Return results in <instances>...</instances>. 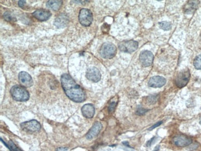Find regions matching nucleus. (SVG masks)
Wrapping results in <instances>:
<instances>
[{
  "label": "nucleus",
  "instance_id": "1",
  "mask_svg": "<svg viewBox=\"0 0 201 151\" xmlns=\"http://www.w3.org/2000/svg\"><path fill=\"white\" fill-rule=\"evenodd\" d=\"M61 85L67 97L75 102L81 103L86 99V95L81 87L78 85L68 74H64L61 78Z\"/></svg>",
  "mask_w": 201,
  "mask_h": 151
},
{
  "label": "nucleus",
  "instance_id": "2",
  "mask_svg": "<svg viewBox=\"0 0 201 151\" xmlns=\"http://www.w3.org/2000/svg\"><path fill=\"white\" fill-rule=\"evenodd\" d=\"M11 94L14 100L18 102H26L29 99V93L21 86L16 85L11 89Z\"/></svg>",
  "mask_w": 201,
  "mask_h": 151
},
{
  "label": "nucleus",
  "instance_id": "3",
  "mask_svg": "<svg viewBox=\"0 0 201 151\" xmlns=\"http://www.w3.org/2000/svg\"><path fill=\"white\" fill-rule=\"evenodd\" d=\"M117 49L116 46L110 42H106L102 44L100 49V54L102 58L105 59H111L113 58L116 54Z\"/></svg>",
  "mask_w": 201,
  "mask_h": 151
},
{
  "label": "nucleus",
  "instance_id": "4",
  "mask_svg": "<svg viewBox=\"0 0 201 151\" xmlns=\"http://www.w3.org/2000/svg\"><path fill=\"white\" fill-rule=\"evenodd\" d=\"M190 78V73L188 69L178 72L175 78V84L177 87L181 88L187 85Z\"/></svg>",
  "mask_w": 201,
  "mask_h": 151
},
{
  "label": "nucleus",
  "instance_id": "5",
  "mask_svg": "<svg viewBox=\"0 0 201 151\" xmlns=\"http://www.w3.org/2000/svg\"><path fill=\"white\" fill-rule=\"evenodd\" d=\"M79 23L83 26H89L93 21V15L91 10L88 9H82L79 15Z\"/></svg>",
  "mask_w": 201,
  "mask_h": 151
},
{
  "label": "nucleus",
  "instance_id": "6",
  "mask_svg": "<svg viewBox=\"0 0 201 151\" xmlns=\"http://www.w3.org/2000/svg\"><path fill=\"white\" fill-rule=\"evenodd\" d=\"M138 46V42L136 41L128 40L121 42L118 45V48L121 52L131 53L135 52L137 49Z\"/></svg>",
  "mask_w": 201,
  "mask_h": 151
},
{
  "label": "nucleus",
  "instance_id": "7",
  "mask_svg": "<svg viewBox=\"0 0 201 151\" xmlns=\"http://www.w3.org/2000/svg\"><path fill=\"white\" fill-rule=\"evenodd\" d=\"M20 127L26 132L35 133L40 131L41 125L37 120H30L22 123L20 124Z\"/></svg>",
  "mask_w": 201,
  "mask_h": 151
},
{
  "label": "nucleus",
  "instance_id": "8",
  "mask_svg": "<svg viewBox=\"0 0 201 151\" xmlns=\"http://www.w3.org/2000/svg\"><path fill=\"white\" fill-rule=\"evenodd\" d=\"M154 54L151 52L145 50L141 53L139 60L144 67H149L152 65L154 61Z\"/></svg>",
  "mask_w": 201,
  "mask_h": 151
},
{
  "label": "nucleus",
  "instance_id": "9",
  "mask_svg": "<svg viewBox=\"0 0 201 151\" xmlns=\"http://www.w3.org/2000/svg\"><path fill=\"white\" fill-rule=\"evenodd\" d=\"M101 73L99 69L95 67H91L87 69L86 78L93 82H97L101 79Z\"/></svg>",
  "mask_w": 201,
  "mask_h": 151
},
{
  "label": "nucleus",
  "instance_id": "10",
  "mask_svg": "<svg viewBox=\"0 0 201 151\" xmlns=\"http://www.w3.org/2000/svg\"><path fill=\"white\" fill-rule=\"evenodd\" d=\"M19 83L22 87H30L33 84V79L31 76L26 72L22 71L19 74L18 76Z\"/></svg>",
  "mask_w": 201,
  "mask_h": 151
},
{
  "label": "nucleus",
  "instance_id": "11",
  "mask_svg": "<svg viewBox=\"0 0 201 151\" xmlns=\"http://www.w3.org/2000/svg\"><path fill=\"white\" fill-rule=\"evenodd\" d=\"M192 139L188 136L183 135H179L175 136L173 139L175 145L178 147H186L190 145L192 143Z\"/></svg>",
  "mask_w": 201,
  "mask_h": 151
},
{
  "label": "nucleus",
  "instance_id": "12",
  "mask_svg": "<svg viewBox=\"0 0 201 151\" xmlns=\"http://www.w3.org/2000/svg\"><path fill=\"white\" fill-rule=\"evenodd\" d=\"M102 129V125L100 121H96L93 125L92 127L89 130L86 135V138L89 140H91L95 137L97 136V135L100 132L101 129Z\"/></svg>",
  "mask_w": 201,
  "mask_h": 151
},
{
  "label": "nucleus",
  "instance_id": "13",
  "mask_svg": "<svg viewBox=\"0 0 201 151\" xmlns=\"http://www.w3.org/2000/svg\"><path fill=\"white\" fill-rule=\"evenodd\" d=\"M166 79L163 77L159 76H155L152 77L149 82L148 86L150 87L154 88H158L162 87L166 84Z\"/></svg>",
  "mask_w": 201,
  "mask_h": 151
},
{
  "label": "nucleus",
  "instance_id": "14",
  "mask_svg": "<svg viewBox=\"0 0 201 151\" xmlns=\"http://www.w3.org/2000/svg\"><path fill=\"white\" fill-rule=\"evenodd\" d=\"M32 15L37 19L40 20V21H45V20H47L51 17L52 13L50 12V11L48 10L39 9L34 11Z\"/></svg>",
  "mask_w": 201,
  "mask_h": 151
},
{
  "label": "nucleus",
  "instance_id": "15",
  "mask_svg": "<svg viewBox=\"0 0 201 151\" xmlns=\"http://www.w3.org/2000/svg\"><path fill=\"white\" fill-rule=\"evenodd\" d=\"M69 23V17L66 13L60 15L54 20V25L58 28H63L67 25Z\"/></svg>",
  "mask_w": 201,
  "mask_h": 151
},
{
  "label": "nucleus",
  "instance_id": "16",
  "mask_svg": "<svg viewBox=\"0 0 201 151\" xmlns=\"http://www.w3.org/2000/svg\"><path fill=\"white\" fill-rule=\"evenodd\" d=\"M81 111L83 116L87 118H92L95 115V108L91 104L84 105L82 107Z\"/></svg>",
  "mask_w": 201,
  "mask_h": 151
},
{
  "label": "nucleus",
  "instance_id": "17",
  "mask_svg": "<svg viewBox=\"0 0 201 151\" xmlns=\"http://www.w3.org/2000/svg\"><path fill=\"white\" fill-rule=\"evenodd\" d=\"M62 4H63V1L58 0V1H48L46 3V6L48 8H50L54 11H58L60 9Z\"/></svg>",
  "mask_w": 201,
  "mask_h": 151
},
{
  "label": "nucleus",
  "instance_id": "18",
  "mask_svg": "<svg viewBox=\"0 0 201 151\" xmlns=\"http://www.w3.org/2000/svg\"><path fill=\"white\" fill-rule=\"evenodd\" d=\"M159 27H160V29L164 30H169L171 28V24L169 22L163 21L159 23Z\"/></svg>",
  "mask_w": 201,
  "mask_h": 151
},
{
  "label": "nucleus",
  "instance_id": "19",
  "mask_svg": "<svg viewBox=\"0 0 201 151\" xmlns=\"http://www.w3.org/2000/svg\"><path fill=\"white\" fill-rule=\"evenodd\" d=\"M194 66L197 70H201V54L197 56L194 60Z\"/></svg>",
  "mask_w": 201,
  "mask_h": 151
},
{
  "label": "nucleus",
  "instance_id": "20",
  "mask_svg": "<svg viewBox=\"0 0 201 151\" xmlns=\"http://www.w3.org/2000/svg\"><path fill=\"white\" fill-rule=\"evenodd\" d=\"M3 16H4V18L7 20V21H16V19L15 17H13L11 15V14L9 12H6L4 14Z\"/></svg>",
  "mask_w": 201,
  "mask_h": 151
},
{
  "label": "nucleus",
  "instance_id": "21",
  "mask_svg": "<svg viewBox=\"0 0 201 151\" xmlns=\"http://www.w3.org/2000/svg\"><path fill=\"white\" fill-rule=\"evenodd\" d=\"M9 146L10 148V150L12 151H22L20 149H19L16 145L15 144L11 141L9 142Z\"/></svg>",
  "mask_w": 201,
  "mask_h": 151
},
{
  "label": "nucleus",
  "instance_id": "22",
  "mask_svg": "<svg viewBox=\"0 0 201 151\" xmlns=\"http://www.w3.org/2000/svg\"><path fill=\"white\" fill-rule=\"evenodd\" d=\"M147 112V110L144 109V108H143L142 107H139V108L137 109V110L136 112V114L139 115H143L145 113H146Z\"/></svg>",
  "mask_w": 201,
  "mask_h": 151
},
{
  "label": "nucleus",
  "instance_id": "23",
  "mask_svg": "<svg viewBox=\"0 0 201 151\" xmlns=\"http://www.w3.org/2000/svg\"><path fill=\"white\" fill-rule=\"evenodd\" d=\"M116 102H112V103H111L110 105H109V107H108V110L110 113H112V112H113L114 110H115V109L116 108Z\"/></svg>",
  "mask_w": 201,
  "mask_h": 151
},
{
  "label": "nucleus",
  "instance_id": "24",
  "mask_svg": "<svg viewBox=\"0 0 201 151\" xmlns=\"http://www.w3.org/2000/svg\"><path fill=\"white\" fill-rule=\"evenodd\" d=\"M162 121H160V122H158V123H157L155 125H154L152 126V127H150V128L149 129V131H150V130H152V129H155V128H157V127H158V126H160V125L162 124Z\"/></svg>",
  "mask_w": 201,
  "mask_h": 151
},
{
  "label": "nucleus",
  "instance_id": "25",
  "mask_svg": "<svg viewBox=\"0 0 201 151\" xmlns=\"http://www.w3.org/2000/svg\"><path fill=\"white\" fill-rule=\"evenodd\" d=\"M155 139V138L154 137V138H152L150 140H149V141L147 142V147H150V146H152V141H154Z\"/></svg>",
  "mask_w": 201,
  "mask_h": 151
},
{
  "label": "nucleus",
  "instance_id": "26",
  "mask_svg": "<svg viewBox=\"0 0 201 151\" xmlns=\"http://www.w3.org/2000/svg\"><path fill=\"white\" fill-rule=\"evenodd\" d=\"M25 2H26L25 1H22H22H19L18 4H19V6L20 7V8H22V7L25 5Z\"/></svg>",
  "mask_w": 201,
  "mask_h": 151
},
{
  "label": "nucleus",
  "instance_id": "27",
  "mask_svg": "<svg viewBox=\"0 0 201 151\" xmlns=\"http://www.w3.org/2000/svg\"><path fill=\"white\" fill-rule=\"evenodd\" d=\"M67 150V148L66 147H59L57 149V151H66Z\"/></svg>",
  "mask_w": 201,
  "mask_h": 151
},
{
  "label": "nucleus",
  "instance_id": "28",
  "mask_svg": "<svg viewBox=\"0 0 201 151\" xmlns=\"http://www.w3.org/2000/svg\"><path fill=\"white\" fill-rule=\"evenodd\" d=\"M200 124L201 125V118H200Z\"/></svg>",
  "mask_w": 201,
  "mask_h": 151
}]
</instances>
